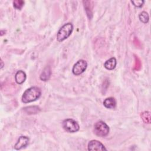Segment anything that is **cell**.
Segmentation results:
<instances>
[{
    "instance_id": "8",
    "label": "cell",
    "mask_w": 151,
    "mask_h": 151,
    "mask_svg": "<svg viewBox=\"0 0 151 151\" xmlns=\"http://www.w3.org/2000/svg\"><path fill=\"white\" fill-rule=\"evenodd\" d=\"M25 79H26V74L23 71L19 70L15 74V80L17 84H21L23 83L25 81Z\"/></svg>"
},
{
    "instance_id": "3",
    "label": "cell",
    "mask_w": 151,
    "mask_h": 151,
    "mask_svg": "<svg viewBox=\"0 0 151 151\" xmlns=\"http://www.w3.org/2000/svg\"><path fill=\"white\" fill-rule=\"evenodd\" d=\"M94 131L96 135L104 137L108 134L109 132V127L104 122L99 121L96 122L94 124Z\"/></svg>"
},
{
    "instance_id": "10",
    "label": "cell",
    "mask_w": 151,
    "mask_h": 151,
    "mask_svg": "<svg viewBox=\"0 0 151 151\" xmlns=\"http://www.w3.org/2000/svg\"><path fill=\"white\" fill-rule=\"evenodd\" d=\"M104 106L108 109H114L116 105V101L113 97H109L104 100Z\"/></svg>"
},
{
    "instance_id": "14",
    "label": "cell",
    "mask_w": 151,
    "mask_h": 151,
    "mask_svg": "<svg viewBox=\"0 0 151 151\" xmlns=\"http://www.w3.org/2000/svg\"><path fill=\"white\" fill-rule=\"evenodd\" d=\"M139 17L140 21H142L143 23H147L149 21V15L145 11H143L139 15Z\"/></svg>"
},
{
    "instance_id": "11",
    "label": "cell",
    "mask_w": 151,
    "mask_h": 151,
    "mask_svg": "<svg viewBox=\"0 0 151 151\" xmlns=\"http://www.w3.org/2000/svg\"><path fill=\"white\" fill-rule=\"evenodd\" d=\"M116 65V60L114 57H112L109 60H107L104 63V67L109 70H113Z\"/></svg>"
},
{
    "instance_id": "4",
    "label": "cell",
    "mask_w": 151,
    "mask_h": 151,
    "mask_svg": "<svg viewBox=\"0 0 151 151\" xmlns=\"http://www.w3.org/2000/svg\"><path fill=\"white\" fill-rule=\"evenodd\" d=\"M63 127L67 132L71 133L77 132L80 128L78 124L71 119L64 120L63 122Z\"/></svg>"
},
{
    "instance_id": "6",
    "label": "cell",
    "mask_w": 151,
    "mask_h": 151,
    "mask_svg": "<svg viewBox=\"0 0 151 151\" xmlns=\"http://www.w3.org/2000/svg\"><path fill=\"white\" fill-rule=\"evenodd\" d=\"M88 150H106L104 145L99 141L92 140L88 144Z\"/></svg>"
},
{
    "instance_id": "13",
    "label": "cell",
    "mask_w": 151,
    "mask_h": 151,
    "mask_svg": "<svg viewBox=\"0 0 151 151\" xmlns=\"http://www.w3.org/2000/svg\"><path fill=\"white\" fill-rule=\"evenodd\" d=\"M141 117L146 123H150V113L149 111H144L141 114Z\"/></svg>"
},
{
    "instance_id": "17",
    "label": "cell",
    "mask_w": 151,
    "mask_h": 151,
    "mask_svg": "<svg viewBox=\"0 0 151 151\" xmlns=\"http://www.w3.org/2000/svg\"><path fill=\"white\" fill-rule=\"evenodd\" d=\"M135 59H136V62H135L136 64L134 65V69L137 70H139L140 68L141 64H140V61H139V60L138 59L137 57H135Z\"/></svg>"
},
{
    "instance_id": "1",
    "label": "cell",
    "mask_w": 151,
    "mask_h": 151,
    "mask_svg": "<svg viewBox=\"0 0 151 151\" xmlns=\"http://www.w3.org/2000/svg\"><path fill=\"white\" fill-rule=\"evenodd\" d=\"M41 94V91L38 87H31L27 89L22 96V101L24 103L34 101L38 99Z\"/></svg>"
},
{
    "instance_id": "18",
    "label": "cell",
    "mask_w": 151,
    "mask_h": 151,
    "mask_svg": "<svg viewBox=\"0 0 151 151\" xmlns=\"http://www.w3.org/2000/svg\"><path fill=\"white\" fill-rule=\"evenodd\" d=\"M1 68H2V67H3V63H2V60H1Z\"/></svg>"
},
{
    "instance_id": "2",
    "label": "cell",
    "mask_w": 151,
    "mask_h": 151,
    "mask_svg": "<svg viewBox=\"0 0 151 151\" xmlns=\"http://www.w3.org/2000/svg\"><path fill=\"white\" fill-rule=\"evenodd\" d=\"M73 29V26L71 23L64 24L58 31L57 35V41L61 42L67 39L71 34Z\"/></svg>"
},
{
    "instance_id": "5",
    "label": "cell",
    "mask_w": 151,
    "mask_h": 151,
    "mask_svg": "<svg viewBox=\"0 0 151 151\" xmlns=\"http://www.w3.org/2000/svg\"><path fill=\"white\" fill-rule=\"evenodd\" d=\"M87 66V62L84 60H80L78 61L73 66V73L74 75L78 76L83 73L86 69Z\"/></svg>"
},
{
    "instance_id": "12",
    "label": "cell",
    "mask_w": 151,
    "mask_h": 151,
    "mask_svg": "<svg viewBox=\"0 0 151 151\" xmlns=\"http://www.w3.org/2000/svg\"><path fill=\"white\" fill-rule=\"evenodd\" d=\"M24 110L26 113L31 114H36L38 113L40 111V109L38 106H29V107H25L24 109Z\"/></svg>"
},
{
    "instance_id": "7",
    "label": "cell",
    "mask_w": 151,
    "mask_h": 151,
    "mask_svg": "<svg viewBox=\"0 0 151 151\" xmlns=\"http://www.w3.org/2000/svg\"><path fill=\"white\" fill-rule=\"evenodd\" d=\"M29 138L26 136H20L18 140V142L14 146V148L16 150H19L23 147H25L28 145Z\"/></svg>"
},
{
    "instance_id": "9",
    "label": "cell",
    "mask_w": 151,
    "mask_h": 151,
    "mask_svg": "<svg viewBox=\"0 0 151 151\" xmlns=\"http://www.w3.org/2000/svg\"><path fill=\"white\" fill-rule=\"evenodd\" d=\"M51 74V71L50 69V67L49 66H47L42 71L40 75V79L42 81H47Z\"/></svg>"
},
{
    "instance_id": "16",
    "label": "cell",
    "mask_w": 151,
    "mask_h": 151,
    "mask_svg": "<svg viewBox=\"0 0 151 151\" xmlns=\"http://www.w3.org/2000/svg\"><path fill=\"white\" fill-rule=\"evenodd\" d=\"M131 2L135 6L141 7L143 5L145 1L142 0H137V1H132Z\"/></svg>"
},
{
    "instance_id": "15",
    "label": "cell",
    "mask_w": 151,
    "mask_h": 151,
    "mask_svg": "<svg viewBox=\"0 0 151 151\" xmlns=\"http://www.w3.org/2000/svg\"><path fill=\"white\" fill-rule=\"evenodd\" d=\"M24 1L22 0H15L13 1V5L15 8L18 9H21L24 6Z\"/></svg>"
}]
</instances>
